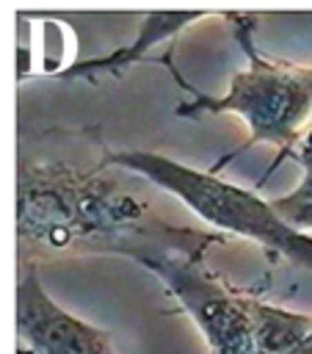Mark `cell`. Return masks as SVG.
<instances>
[{"mask_svg":"<svg viewBox=\"0 0 312 354\" xmlns=\"http://www.w3.org/2000/svg\"><path fill=\"white\" fill-rule=\"evenodd\" d=\"M298 163L304 169L301 183L293 191H287V194H282V196H276L271 202H273L276 213L284 221H290L298 230L312 232V136L304 141V147L298 152Z\"/></svg>","mask_w":312,"mask_h":354,"instance_id":"cell-5","label":"cell"},{"mask_svg":"<svg viewBox=\"0 0 312 354\" xmlns=\"http://www.w3.org/2000/svg\"><path fill=\"white\" fill-rule=\"evenodd\" d=\"M215 243H224V232H204L163 221L146 199H138L105 171L64 163L19 169V266L75 254H121L144 263L163 249H210Z\"/></svg>","mask_w":312,"mask_h":354,"instance_id":"cell-1","label":"cell"},{"mask_svg":"<svg viewBox=\"0 0 312 354\" xmlns=\"http://www.w3.org/2000/svg\"><path fill=\"white\" fill-rule=\"evenodd\" d=\"M17 332L30 354H119L110 335L61 307L36 266H22L17 279Z\"/></svg>","mask_w":312,"mask_h":354,"instance_id":"cell-4","label":"cell"},{"mask_svg":"<svg viewBox=\"0 0 312 354\" xmlns=\"http://www.w3.org/2000/svg\"><path fill=\"white\" fill-rule=\"evenodd\" d=\"M110 160L146 177L160 191L177 196L202 221L218 227L221 232L254 241L271 260L284 257L298 268H312V232L284 221L276 213L273 202L262 199L257 191L232 185L210 171H196L163 155L121 152Z\"/></svg>","mask_w":312,"mask_h":354,"instance_id":"cell-3","label":"cell"},{"mask_svg":"<svg viewBox=\"0 0 312 354\" xmlns=\"http://www.w3.org/2000/svg\"><path fill=\"white\" fill-rule=\"evenodd\" d=\"M293 354H312V329H309V335H306V337L298 343V348H295Z\"/></svg>","mask_w":312,"mask_h":354,"instance_id":"cell-6","label":"cell"},{"mask_svg":"<svg viewBox=\"0 0 312 354\" xmlns=\"http://www.w3.org/2000/svg\"><path fill=\"white\" fill-rule=\"evenodd\" d=\"M207 249H163L141 266L152 271L202 332L210 354H293L312 315L262 301L204 263Z\"/></svg>","mask_w":312,"mask_h":354,"instance_id":"cell-2","label":"cell"}]
</instances>
